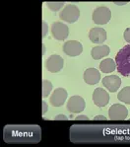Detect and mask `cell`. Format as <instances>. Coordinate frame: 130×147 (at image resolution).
I'll list each match as a JSON object with an SVG mask.
<instances>
[{
	"label": "cell",
	"instance_id": "1",
	"mask_svg": "<svg viewBox=\"0 0 130 147\" xmlns=\"http://www.w3.org/2000/svg\"><path fill=\"white\" fill-rule=\"evenodd\" d=\"M41 139L38 125H7L4 127V140L8 143H35Z\"/></svg>",
	"mask_w": 130,
	"mask_h": 147
},
{
	"label": "cell",
	"instance_id": "2",
	"mask_svg": "<svg viewBox=\"0 0 130 147\" xmlns=\"http://www.w3.org/2000/svg\"><path fill=\"white\" fill-rule=\"evenodd\" d=\"M116 69L124 77H130V44L118 51L115 55Z\"/></svg>",
	"mask_w": 130,
	"mask_h": 147
},
{
	"label": "cell",
	"instance_id": "3",
	"mask_svg": "<svg viewBox=\"0 0 130 147\" xmlns=\"http://www.w3.org/2000/svg\"><path fill=\"white\" fill-rule=\"evenodd\" d=\"M80 17V10L74 4H67L60 11L59 18L67 23H75Z\"/></svg>",
	"mask_w": 130,
	"mask_h": 147
},
{
	"label": "cell",
	"instance_id": "4",
	"mask_svg": "<svg viewBox=\"0 0 130 147\" xmlns=\"http://www.w3.org/2000/svg\"><path fill=\"white\" fill-rule=\"evenodd\" d=\"M111 18V12L106 6H100L96 8L93 13V21L98 25H105L109 22Z\"/></svg>",
	"mask_w": 130,
	"mask_h": 147
},
{
	"label": "cell",
	"instance_id": "5",
	"mask_svg": "<svg viewBox=\"0 0 130 147\" xmlns=\"http://www.w3.org/2000/svg\"><path fill=\"white\" fill-rule=\"evenodd\" d=\"M128 115V110L121 104H113L109 110V117L111 121H124Z\"/></svg>",
	"mask_w": 130,
	"mask_h": 147
},
{
	"label": "cell",
	"instance_id": "6",
	"mask_svg": "<svg viewBox=\"0 0 130 147\" xmlns=\"http://www.w3.org/2000/svg\"><path fill=\"white\" fill-rule=\"evenodd\" d=\"M86 108V102H85L84 98L81 96H72L69 98L68 102H67V110L72 114H79L82 113Z\"/></svg>",
	"mask_w": 130,
	"mask_h": 147
},
{
	"label": "cell",
	"instance_id": "7",
	"mask_svg": "<svg viewBox=\"0 0 130 147\" xmlns=\"http://www.w3.org/2000/svg\"><path fill=\"white\" fill-rule=\"evenodd\" d=\"M64 60L60 55L52 54L46 59V68L51 73H58L63 68Z\"/></svg>",
	"mask_w": 130,
	"mask_h": 147
},
{
	"label": "cell",
	"instance_id": "8",
	"mask_svg": "<svg viewBox=\"0 0 130 147\" xmlns=\"http://www.w3.org/2000/svg\"><path fill=\"white\" fill-rule=\"evenodd\" d=\"M51 35L57 40H64L69 36V28L64 23L54 22L51 26Z\"/></svg>",
	"mask_w": 130,
	"mask_h": 147
},
{
	"label": "cell",
	"instance_id": "9",
	"mask_svg": "<svg viewBox=\"0 0 130 147\" xmlns=\"http://www.w3.org/2000/svg\"><path fill=\"white\" fill-rule=\"evenodd\" d=\"M64 53L69 56H78L82 53L83 51V46L77 40H68V42H64L63 45Z\"/></svg>",
	"mask_w": 130,
	"mask_h": 147
},
{
	"label": "cell",
	"instance_id": "10",
	"mask_svg": "<svg viewBox=\"0 0 130 147\" xmlns=\"http://www.w3.org/2000/svg\"><path fill=\"white\" fill-rule=\"evenodd\" d=\"M67 98V91L63 88H57L56 90L52 92L50 98H49V103L53 107H60L64 104Z\"/></svg>",
	"mask_w": 130,
	"mask_h": 147
},
{
	"label": "cell",
	"instance_id": "11",
	"mask_svg": "<svg viewBox=\"0 0 130 147\" xmlns=\"http://www.w3.org/2000/svg\"><path fill=\"white\" fill-rule=\"evenodd\" d=\"M93 101L98 107H105L109 102V95L103 88H97L93 93Z\"/></svg>",
	"mask_w": 130,
	"mask_h": 147
},
{
	"label": "cell",
	"instance_id": "12",
	"mask_svg": "<svg viewBox=\"0 0 130 147\" xmlns=\"http://www.w3.org/2000/svg\"><path fill=\"white\" fill-rule=\"evenodd\" d=\"M89 39L94 44H103L107 40V32L101 27L92 28L89 32Z\"/></svg>",
	"mask_w": 130,
	"mask_h": 147
},
{
	"label": "cell",
	"instance_id": "13",
	"mask_svg": "<svg viewBox=\"0 0 130 147\" xmlns=\"http://www.w3.org/2000/svg\"><path fill=\"white\" fill-rule=\"evenodd\" d=\"M102 83L109 92L114 93L119 89L120 85H121V79L116 75H109L103 78Z\"/></svg>",
	"mask_w": 130,
	"mask_h": 147
},
{
	"label": "cell",
	"instance_id": "14",
	"mask_svg": "<svg viewBox=\"0 0 130 147\" xmlns=\"http://www.w3.org/2000/svg\"><path fill=\"white\" fill-rule=\"evenodd\" d=\"M84 81L89 85H96L100 82L101 74L100 71L96 68H88L84 72Z\"/></svg>",
	"mask_w": 130,
	"mask_h": 147
},
{
	"label": "cell",
	"instance_id": "15",
	"mask_svg": "<svg viewBox=\"0 0 130 147\" xmlns=\"http://www.w3.org/2000/svg\"><path fill=\"white\" fill-rule=\"evenodd\" d=\"M109 53H111V49H109V46H107V45H100V46H97L92 49L91 54L94 59L99 60L101 58H104L107 56Z\"/></svg>",
	"mask_w": 130,
	"mask_h": 147
},
{
	"label": "cell",
	"instance_id": "16",
	"mask_svg": "<svg viewBox=\"0 0 130 147\" xmlns=\"http://www.w3.org/2000/svg\"><path fill=\"white\" fill-rule=\"evenodd\" d=\"M116 68L115 60L113 58H105L102 62L100 63V70L103 73H111Z\"/></svg>",
	"mask_w": 130,
	"mask_h": 147
},
{
	"label": "cell",
	"instance_id": "17",
	"mask_svg": "<svg viewBox=\"0 0 130 147\" xmlns=\"http://www.w3.org/2000/svg\"><path fill=\"white\" fill-rule=\"evenodd\" d=\"M117 99L122 103L130 105V86H126L118 92Z\"/></svg>",
	"mask_w": 130,
	"mask_h": 147
},
{
	"label": "cell",
	"instance_id": "18",
	"mask_svg": "<svg viewBox=\"0 0 130 147\" xmlns=\"http://www.w3.org/2000/svg\"><path fill=\"white\" fill-rule=\"evenodd\" d=\"M52 91V84L48 80H42V98H46Z\"/></svg>",
	"mask_w": 130,
	"mask_h": 147
},
{
	"label": "cell",
	"instance_id": "19",
	"mask_svg": "<svg viewBox=\"0 0 130 147\" xmlns=\"http://www.w3.org/2000/svg\"><path fill=\"white\" fill-rule=\"evenodd\" d=\"M46 6L49 10L53 11V12H56V11L60 10L64 6L63 2H46Z\"/></svg>",
	"mask_w": 130,
	"mask_h": 147
},
{
	"label": "cell",
	"instance_id": "20",
	"mask_svg": "<svg viewBox=\"0 0 130 147\" xmlns=\"http://www.w3.org/2000/svg\"><path fill=\"white\" fill-rule=\"evenodd\" d=\"M48 23H46V21H42V38L46 37V35H48Z\"/></svg>",
	"mask_w": 130,
	"mask_h": 147
},
{
	"label": "cell",
	"instance_id": "21",
	"mask_svg": "<svg viewBox=\"0 0 130 147\" xmlns=\"http://www.w3.org/2000/svg\"><path fill=\"white\" fill-rule=\"evenodd\" d=\"M123 37H124V40L130 44V27L124 31V33H123Z\"/></svg>",
	"mask_w": 130,
	"mask_h": 147
},
{
	"label": "cell",
	"instance_id": "22",
	"mask_svg": "<svg viewBox=\"0 0 130 147\" xmlns=\"http://www.w3.org/2000/svg\"><path fill=\"white\" fill-rule=\"evenodd\" d=\"M67 119H68V117L64 115H58L54 117V121H67Z\"/></svg>",
	"mask_w": 130,
	"mask_h": 147
},
{
	"label": "cell",
	"instance_id": "23",
	"mask_svg": "<svg viewBox=\"0 0 130 147\" xmlns=\"http://www.w3.org/2000/svg\"><path fill=\"white\" fill-rule=\"evenodd\" d=\"M76 121H89V117L87 116H83V115H81V116H78L76 117Z\"/></svg>",
	"mask_w": 130,
	"mask_h": 147
},
{
	"label": "cell",
	"instance_id": "24",
	"mask_svg": "<svg viewBox=\"0 0 130 147\" xmlns=\"http://www.w3.org/2000/svg\"><path fill=\"white\" fill-rule=\"evenodd\" d=\"M42 114H46V112H48V104H46V102H44V101H42Z\"/></svg>",
	"mask_w": 130,
	"mask_h": 147
},
{
	"label": "cell",
	"instance_id": "25",
	"mask_svg": "<svg viewBox=\"0 0 130 147\" xmlns=\"http://www.w3.org/2000/svg\"><path fill=\"white\" fill-rule=\"evenodd\" d=\"M107 117L104 116H97L94 117V121H106Z\"/></svg>",
	"mask_w": 130,
	"mask_h": 147
},
{
	"label": "cell",
	"instance_id": "26",
	"mask_svg": "<svg viewBox=\"0 0 130 147\" xmlns=\"http://www.w3.org/2000/svg\"><path fill=\"white\" fill-rule=\"evenodd\" d=\"M127 2H115V4H117V5H125V4H126Z\"/></svg>",
	"mask_w": 130,
	"mask_h": 147
},
{
	"label": "cell",
	"instance_id": "27",
	"mask_svg": "<svg viewBox=\"0 0 130 147\" xmlns=\"http://www.w3.org/2000/svg\"><path fill=\"white\" fill-rule=\"evenodd\" d=\"M44 53H46V47L44 45H42V55H44Z\"/></svg>",
	"mask_w": 130,
	"mask_h": 147
}]
</instances>
